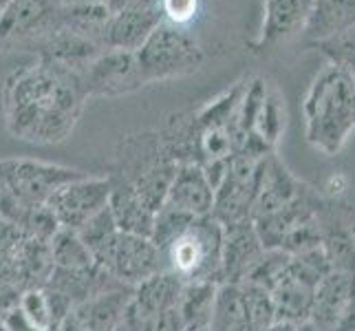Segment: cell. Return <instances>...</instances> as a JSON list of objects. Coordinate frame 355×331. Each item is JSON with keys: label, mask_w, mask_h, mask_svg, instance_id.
<instances>
[{"label": "cell", "mask_w": 355, "mask_h": 331, "mask_svg": "<svg viewBox=\"0 0 355 331\" xmlns=\"http://www.w3.org/2000/svg\"><path fill=\"white\" fill-rule=\"evenodd\" d=\"M84 100L80 73L40 58L11 73L5 82L7 130L31 144L64 142L78 124Z\"/></svg>", "instance_id": "obj_1"}, {"label": "cell", "mask_w": 355, "mask_h": 331, "mask_svg": "<svg viewBox=\"0 0 355 331\" xmlns=\"http://www.w3.org/2000/svg\"><path fill=\"white\" fill-rule=\"evenodd\" d=\"M307 139L324 155H336L355 130V76L349 67H327L304 100Z\"/></svg>", "instance_id": "obj_2"}, {"label": "cell", "mask_w": 355, "mask_h": 331, "mask_svg": "<svg viewBox=\"0 0 355 331\" xmlns=\"http://www.w3.org/2000/svg\"><path fill=\"white\" fill-rule=\"evenodd\" d=\"M223 223L212 214L194 217L170 241L162 256V272L186 283H223Z\"/></svg>", "instance_id": "obj_3"}, {"label": "cell", "mask_w": 355, "mask_h": 331, "mask_svg": "<svg viewBox=\"0 0 355 331\" xmlns=\"http://www.w3.org/2000/svg\"><path fill=\"white\" fill-rule=\"evenodd\" d=\"M175 173L177 164L164 151L157 133L128 135L119 144L117 170L113 175L124 179L150 210L157 212L164 205Z\"/></svg>", "instance_id": "obj_4"}, {"label": "cell", "mask_w": 355, "mask_h": 331, "mask_svg": "<svg viewBox=\"0 0 355 331\" xmlns=\"http://www.w3.org/2000/svg\"><path fill=\"white\" fill-rule=\"evenodd\" d=\"M135 56L146 84L190 73L203 60L197 40L188 31L166 20L157 24Z\"/></svg>", "instance_id": "obj_5"}, {"label": "cell", "mask_w": 355, "mask_h": 331, "mask_svg": "<svg viewBox=\"0 0 355 331\" xmlns=\"http://www.w3.org/2000/svg\"><path fill=\"white\" fill-rule=\"evenodd\" d=\"M87 173L76 168L38 162V159H3L0 162V194L24 207L46 205L64 183Z\"/></svg>", "instance_id": "obj_6"}, {"label": "cell", "mask_w": 355, "mask_h": 331, "mask_svg": "<svg viewBox=\"0 0 355 331\" xmlns=\"http://www.w3.org/2000/svg\"><path fill=\"white\" fill-rule=\"evenodd\" d=\"M53 272L49 243L24 235L0 219V283L18 289L44 287Z\"/></svg>", "instance_id": "obj_7"}, {"label": "cell", "mask_w": 355, "mask_h": 331, "mask_svg": "<svg viewBox=\"0 0 355 331\" xmlns=\"http://www.w3.org/2000/svg\"><path fill=\"white\" fill-rule=\"evenodd\" d=\"M93 259L108 276L128 287H137L162 272V256L157 245L148 237L126 232H117L111 241L104 243V248L93 254Z\"/></svg>", "instance_id": "obj_8"}, {"label": "cell", "mask_w": 355, "mask_h": 331, "mask_svg": "<svg viewBox=\"0 0 355 331\" xmlns=\"http://www.w3.org/2000/svg\"><path fill=\"white\" fill-rule=\"evenodd\" d=\"M87 97H117L146 87L135 51L104 49L93 62L80 73Z\"/></svg>", "instance_id": "obj_9"}, {"label": "cell", "mask_w": 355, "mask_h": 331, "mask_svg": "<svg viewBox=\"0 0 355 331\" xmlns=\"http://www.w3.org/2000/svg\"><path fill=\"white\" fill-rule=\"evenodd\" d=\"M108 197H111V177L84 175L55 190L46 205L58 219L60 228L78 232L89 219L104 210Z\"/></svg>", "instance_id": "obj_10"}, {"label": "cell", "mask_w": 355, "mask_h": 331, "mask_svg": "<svg viewBox=\"0 0 355 331\" xmlns=\"http://www.w3.org/2000/svg\"><path fill=\"white\" fill-rule=\"evenodd\" d=\"M62 29L60 0H7L0 7V40H33Z\"/></svg>", "instance_id": "obj_11"}, {"label": "cell", "mask_w": 355, "mask_h": 331, "mask_svg": "<svg viewBox=\"0 0 355 331\" xmlns=\"http://www.w3.org/2000/svg\"><path fill=\"white\" fill-rule=\"evenodd\" d=\"M159 22H164L159 0H128L106 22L102 46L119 49V51H137Z\"/></svg>", "instance_id": "obj_12"}, {"label": "cell", "mask_w": 355, "mask_h": 331, "mask_svg": "<svg viewBox=\"0 0 355 331\" xmlns=\"http://www.w3.org/2000/svg\"><path fill=\"white\" fill-rule=\"evenodd\" d=\"M318 228H320V250L324 252L331 272L355 276V235L349 219V207L318 205Z\"/></svg>", "instance_id": "obj_13"}, {"label": "cell", "mask_w": 355, "mask_h": 331, "mask_svg": "<svg viewBox=\"0 0 355 331\" xmlns=\"http://www.w3.org/2000/svg\"><path fill=\"white\" fill-rule=\"evenodd\" d=\"M183 283L168 272H159L132 287V298L128 305L126 325L139 331V327L150 318L177 307Z\"/></svg>", "instance_id": "obj_14"}, {"label": "cell", "mask_w": 355, "mask_h": 331, "mask_svg": "<svg viewBox=\"0 0 355 331\" xmlns=\"http://www.w3.org/2000/svg\"><path fill=\"white\" fill-rule=\"evenodd\" d=\"M223 283H243L265 248L252 219L223 226Z\"/></svg>", "instance_id": "obj_15"}, {"label": "cell", "mask_w": 355, "mask_h": 331, "mask_svg": "<svg viewBox=\"0 0 355 331\" xmlns=\"http://www.w3.org/2000/svg\"><path fill=\"white\" fill-rule=\"evenodd\" d=\"M164 205L192 217L212 214L214 190L199 164H179Z\"/></svg>", "instance_id": "obj_16"}, {"label": "cell", "mask_w": 355, "mask_h": 331, "mask_svg": "<svg viewBox=\"0 0 355 331\" xmlns=\"http://www.w3.org/2000/svg\"><path fill=\"white\" fill-rule=\"evenodd\" d=\"M355 303V276L331 272L315 287L309 323L318 331H334L340 318Z\"/></svg>", "instance_id": "obj_17"}, {"label": "cell", "mask_w": 355, "mask_h": 331, "mask_svg": "<svg viewBox=\"0 0 355 331\" xmlns=\"http://www.w3.org/2000/svg\"><path fill=\"white\" fill-rule=\"evenodd\" d=\"M130 298H132V287H117L111 291H102L97 296L80 303L71 312V318L84 331H115L126 321Z\"/></svg>", "instance_id": "obj_18"}, {"label": "cell", "mask_w": 355, "mask_h": 331, "mask_svg": "<svg viewBox=\"0 0 355 331\" xmlns=\"http://www.w3.org/2000/svg\"><path fill=\"white\" fill-rule=\"evenodd\" d=\"M111 177V197H108V210L113 214V221L119 232L126 235H137V237H148L153 235V223H155V210L146 205L139 194L135 192L124 179L117 175Z\"/></svg>", "instance_id": "obj_19"}, {"label": "cell", "mask_w": 355, "mask_h": 331, "mask_svg": "<svg viewBox=\"0 0 355 331\" xmlns=\"http://www.w3.org/2000/svg\"><path fill=\"white\" fill-rule=\"evenodd\" d=\"M44 287L60 291L73 305V309H76L80 303L97 296V294L111 291V289H117V287H128V285L119 283V280H115L113 276H108L104 269L95 263L93 267L78 269V272L53 267V272H51V276H49Z\"/></svg>", "instance_id": "obj_20"}, {"label": "cell", "mask_w": 355, "mask_h": 331, "mask_svg": "<svg viewBox=\"0 0 355 331\" xmlns=\"http://www.w3.org/2000/svg\"><path fill=\"white\" fill-rule=\"evenodd\" d=\"M313 294L315 289L302 285L300 280L285 276L278 280V285L272 289L274 298V309H276V323H287V325H302L309 321L311 307H313Z\"/></svg>", "instance_id": "obj_21"}, {"label": "cell", "mask_w": 355, "mask_h": 331, "mask_svg": "<svg viewBox=\"0 0 355 331\" xmlns=\"http://www.w3.org/2000/svg\"><path fill=\"white\" fill-rule=\"evenodd\" d=\"M207 331H254L239 283H221Z\"/></svg>", "instance_id": "obj_22"}, {"label": "cell", "mask_w": 355, "mask_h": 331, "mask_svg": "<svg viewBox=\"0 0 355 331\" xmlns=\"http://www.w3.org/2000/svg\"><path fill=\"white\" fill-rule=\"evenodd\" d=\"M216 289V283H186L181 287L177 309L186 331H203L210 327Z\"/></svg>", "instance_id": "obj_23"}, {"label": "cell", "mask_w": 355, "mask_h": 331, "mask_svg": "<svg viewBox=\"0 0 355 331\" xmlns=\"http://www.w3.org/2000/svg\"><path fill=\"white\" fill-rule=\"evenodd\" d=\"M49 250H51V261L53 267L58 269H71V272H78V269H89L95 265L93 254L89 252L87 245L82 243L78 237V232L60 228L55 232V237L49 243Z\"/></svg>", "instance_id": "obj_24"}, {"label": "cell", "mask_w": 355, "mask_h": 331, "mask_svg": "<svg viewBox=\"0 0 355 331\" xmlns=\"http://www.w3.org/2000/svg\"><path fill=\"white\" fill-rule=\"evenodd\" d=\"M300 0H265V22L261 44L276 42L287 35L300 18Z\"/></svg>", "instance_id": "obj_25"}, {"label": "cell", "mask_w": 355, "mask_h": 331, "mask_svg": "<svg viewBox=\"0 0 355 331\" xmlns=\"http://www.w3.org/2000/svg\"><path fill=\"white\" fill-rule=\"evenodd\" d=\"M239 285H241L243 300H245V307H248L254 331H261L269 325H274L276 309H274L272 291H267L254 283H239Z\"/></svg>", "instance_id": "obj_26"}, {"label": "cell", "mask_w": 355, "mask_h": 331, "mask_svg": "<svg viewBox=\"0 0 355 331\" xmlns=\"http://www.w3.org/2000/svg\"><path fill=\"white\" fill-rule=\"evenodd\" d=\"M117 232L119 230H117L115 221H113V214H111V210H108V205H106L104 210H100L93 219H89L87 223L78 230V237L89 248V252L95 254L100 248H104V243L111 241Z\"/></svg>", "instance_id": "obj_27"}, {"label": "cell", "mask_w": 355, "mask_h": 331, "mask_svg": "<svg viewBox=\"0 0 355 331\" xmlns=\"http://www.w3.org/2000/svg\"><path fill=\"white\" fill-rule=\"evenodd\" d=\"M285 126L283 110H280V102L276 97H263V104L259 108V115L254 121V133L267 144H274L280 137V130Z\"/></svg>", "instance_id": "obj_28"}, {"label": "cell", "mask_w": 355, "mask_h": 331, "mask_svg": "<svg viewBox=\"0 0 355 331\" xmlns=\"http://www.w3.org/2000/svg\"><path fill=\"white\" fill-rule=\"evenodd\" d=\"M20 309L40 331H53L51 312H49V303L42 287L24 289L20 296Z\"/></svg>", "instance_id": "obj_29"}, {"label": "cell", "mask_w": 355, "mask_h": 331, "mask_svg": "<svg viewBox=\"0 0 355 331\" xmlns=\"http://www.w3.org/2000/svg\"><path fill=\"white\" fill-rule=\"evenodd\" d=\"M159 5H162L166 22L175 24V27H183L197 16L199 0H159Z\"/></svg>", "instance_id": "obj_30"}, {"label": "cell", "mask_w": 355, "mask_h": 331, "mask_svg": "<svg viewBox=\"0 0 355 331\" xmlns=\"http://www.w3.org/2000/svg\"><path fill=\"white\" fill-rule=\"evenodd\" d=\"M139 331H186V327H183V323H181L179 309L173 307V309L150 318V321H146L139 327Z\"/></svg>", "instance_id": "obj_31"}, {"label": "cell", "mask_w": 355, "mask_h": 331, "mask_svg": "<svg viewBox=\"0 0 355 331\" xmlns=\"http://www.w3.org/2000/svg\"><path fill=\"white\" fill-rule=\"evenodd\" d=\"M20 296H22V289H18L16 285L0 283V321L18 307Z\"/></svg>", "instance_id": "obj_32"}, {"label": "cell", "mask_w": 355, "mask_h": 331, "mask_svg": "<svg viewBox=\"0 0 355 331\" xmlns=\"http://www.w3.org/2000/svg\"><path fill=\"white\" fill-rule=\"evenodd\" d=\"M3 325H5V329L7 331H40L38 327H35L27 316L22 314V309H20V305L18 307L11 312V314H7L5 318H3Z\"/></svg>", "instance_id": "obj_33"}, {"label": "cell", "mask_w": 355, "mask_h": 331, "mask_svg": "<svg viewBox=\"0 0 355 331\" xmlns=\"http://www.w3.org/2000/svg\"><path fill=\"white\" fill-rule=\"evenodd\" d=\"M334 331H355V303L347 309V314L340 318V323L336 325Z\"/></svg>", "instance_id": "obj_34"}, {"label": "cell", "mask_w": 355, "mask_h": 331, "mask_svg": "<svg viewBox=\"0 0 355 331\" xmlns=\"http://www.w3.org/2000/svg\"><path fill=\"white\" fill-rule=\"evenodd\" d=\"M296 331H318V329H315V327H313V325H311V323L307 321V323L298 325V327H296Z\"/></svg>", "instance_id": "obj_35"}, {"label": "cell", "mask_w": 355, "mask_h": 331, "mask_svg": "<svg viewBox=\"0 0 355 331\" xmlns=\"http://www.w3.org/2000/svg\"><path fill=\"white\" fill-rule=\"evenodd\" d=\"M349 219H351V228H353V235H355V207H349Z\"/></svg>", "instance_id": "obj_36"}, {"label": "cell", "mask_w": 355, "mask_h": 331, "mask_svg": "<svg viewBox=\"0 0 355 331\" xmlns=\"http://www.w3.org/2000/svg\"><path fill=\"white\" fill-rule=\"evenodd\" d=\"M115 331H135V329H132V327H128V325H126V321H124V325H121L119 329H115Z\"/></svg>", "instance_id": "obj_37"}, {"label": "cell", "mask_w": 355, "mask_h": 331, "mask_svg": "<svg viewBox=\"0 0 355 331\" xmlns=\"http://www.w3.org/2000/svg\"><path fill=\"white\" fill-rule=\"evenodd\" d=\"M0 331H7V329H5V325H3V321H0Z\"/></svg>", "instance_id": "obj_38"}, {"label": "cell", "mask_w": 355, "mask_h": 331, "mask_svg": "<svg viewBox=\"0 0 355 331\" xmlns=\"http://www.w3.org/2000/svg\"><path fill=\"white\" fill-rule=\"evenodd\" d=\"M203 331H207V329H203Z\"/></svg>", "instance_id": "obj_39"}]
</instances>
